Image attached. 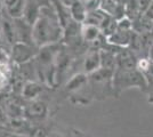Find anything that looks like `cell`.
Listing matches in <instances>:
<instances>
[{
  "label": "cell",
  "mask_w": 153,
  "mask_h": 137,
  "mask_svg": "<svg viewBox=\"0 0 153 137\" xmlns=\"http://www.w3.org/2000/svg\"><path fill=\"white\" fill-rule=\"evenodd\" d=\"M0 42L4 44V41H2V30H1V25H0Z\"/></svg>",
  "instance_id": "26"
},
{
  "label": "cell",
  "mask_w": 153,
  "mask_h": 137,
  "mask_svg": "<svg viewBox=\"0 0 153 137\" xmlns=\"http://www.w3.org/2000/svg\"><path fill=\"white\" fill-rule=\"evenodd\" d=\"M69 12H70V16L72 17V20L78 22L79 24H82L88 14L87 7L81 0H76L72 6L69 7Z\"/></svg>",
  "instance_id": "7"
},
{
  "label": "cell",
  "mask_w": 153,
  "mask_h": 137,
  "mask_svg": "<svg viewBox=\"0 0 153 137\" xmlns=\"http://www.w3.org/2000/svg\"><path fill=\"white\" fill-rule=\"evenodd\" d=\"M153 0H138V5H140V12L144 14L146 12V9L149 8V6L151 5Z\"/></svg>",
  "instance_id": "18"
},
{
  "label": "cell",
  "mask_w": 153,
  "mask_h": 137,
  "mask_svg": "<svg viewBox=\"0 0 153 137\" xmlns=\"http://www.w3.org/2000/svg\"><path fill=\"white\" fill-rule=\"evenodd\" d=\"M145 15H146L149 19H151L153 21V1L151 2V5L149 6V8L146 9V12H145Z\"/></svg>",
  "instance_id": "20"
},
{
  "label": "cell",
  "mask_w": 153,
  "mask_h": 137,
  "mask_svg": "<svg viewBox=\"0 0 153 137\" xmlns=\"http://www.w3.org/2000/svg\"><path fill=\"white\" fill-rule=\"evenodd\" d=\"M152 56H153V47H152Z\"/></svg>",
  "instance_id": "28"
},
{
  "label": "cell",
  "mask_w": 153,
  "mask_h": 137,
  "mask_svg": "<svg viewBox=\"0 0 153 137\" xmlns=\"http://www.w3.org/2000/svg\"><path fill=\"white\" fill-rule=\"evenodd\" d=\"M8 127L14 131H23L27 128V122L24 117H12L9 118Z\"/></svg>",
  "instance_id": "11"
},
{
  "label": "cell",
  "mask_w": 153,
  "mask_h": 137,
  "mask_svg": "<svg viewBox=\"0 0 153 137\" xmlns=\"http://www.w3.org/2000/svg\"><path fill=\"white\" fill-rule=\"evenodd\" d=\"M115 1L120 5H126V2H127V0H115Z\"/></svg>",
  "instance_id": "25"
},
{
  "label": "cell",
  "mask_w": 153,
  "mask_h": 137,
  "mask_svg": "<svg viewBox=\"0 0 153 137\" xmlns=\"http://www.w3.org/2000/svg\"><path fill=\"white\" fill-rule=\"evenodd\" d=\"M47 137H64L61 133H57V131H54V133H51V134H48Z\"/></svg>",
  "instance_id": "22"
},
{
  "label": "cell",
  "mask_w": 153,
  "mask_h": 137,
  "mask_svg": "<svg viewBox=\"0 0 153 137\" xmlns=\"http://www.w3.org/2000/svg\"><path fill=\"white\" fill-rule=\"evenodd\" d=\"M59 1H61V4H62L63 6H65V7H68V8H69V7L72 6V5L76 2V0H59Z\"/></svg>",
  "instance_id": "21"
},
{
  "label": "cell",
  "mask_w": 153,
  "mask_h": 137,
  "mask_svg": "<svg viewBox=\"0 0 153 137\" xmlns=\"http://www.w3.org/2000/svg\"><path fill=\"white\" fill-rule=\"evenodd\" d=\"M138 66H140V70H143V71H147V70L150 69V66H151V63H150L147 59H140V63H138Z\"/></svg>",
  "instance_id": "19"
},
{
  "label": "cell",
  "mask_w": 153,
  "mask_h": 137,
  "mask_svg": "<svg viewBox=\"0 0 153 137\" xmlns=\"http://www.w3.org/2000/svg\"><path fill=\"white\" fill-rule=\"evenodd\" d=\"M36 46L25 42H16L12 46V62L14 64H24L36 57L37 49Z\"/></svg>",
  "instance_id": "2"
},
{
  "label": "cell",
  "mask_w": 153,
  "mask_h": 137,
  "mask_svg": "<svg viewBox=\"0 0 153 137\" xmlns=\"http://www.w3.org/2000/svg\"><path fill=\"white\" fill-rule=\"evenodd\" d=\"M133 34L130 33L129 30H121V29H117L113 34L108 36V40L112 44L115 45H127L130 42Z\"/></svg>",
  "instance_id": "10"
},
{
  "label": "cell",
  "mask_w": 153,
  "mask_h": 137,
  "mask_svg": "<svg viewBox=\"0 0 153 137\" xmlns=\"http://www.w3.org/2000/svg\"><path fill=\"white\" fill-rule=\"evenodd\" d=\"M101 54V66L103 69H108V70H112L114 66L115 59L113 54L110 52H100Z\"/></svg>",
  "instance_id": "13"
},
{
  "label": "cell",
  "mask_w": 153,
  "mask_h": 137,
  "mask_svg": "<svg viewBox=\"0 0 153 137\" xmlns=\"http://www.w3.org/2000/svg\"><path fill=\"white\" fill-rule=\"evenodd\" d=\"M33 137H47V135H46L42 130H39V131H37V133L34 134V136H33Z\"/></svg>",
  "instance_id": "24"
},
{
  "label": "cell",
  "mask_w": 153,
  "mask_h": 137,
  "mask_svg": "<svg viewBox=\"0 0 153 137\" xmlns=\"http://www.w3.org/2000/svg\"><path fill=\"white\" fill-rule=\"evenodd\" d=\"M42 90H44V87L40 82L34 80H27L23 86L21 96L31 102V101H36L39 95L42 93Z\"/></svg>",
  "instance_id": "5"
},
{
  "label": "cell",
  "mask_w": 153,
  "mask_h": 137,
  "mask_svg": "<svg viewBox=\"0 0 153 137\" xmlns=\"http://www.w3.org/2000/svg\"><path fill=\"white\" fill-rule=\"evenodd\" d=\"M47 113V106L41 101H31L29 104L24 106V116L33 119L44 118Z\"/></svg>",
  "instance_id": "6"
},
{
  "label": "cell",
  "mask_w": 153,
  "mask_h": 137,
  "mask_svg": "<svg viewBox=\"0 0 153 137\" xmlns=\"http://www.w3.org/2000/svg\"><path fill=\"white\" fill-rule=\"evenodd\" d=\"M81 1H82L83 4L86 5V7L88 8V7H89V5H91V4H94V2H95L96 0H81ZM87 10H88V9H87Z\"/></svg>",
  "instance_id": "23"
},
{
  "label": "cell",
  "mask_w": 153,
  "mask_h": 137,
  "mask_svg": "<svg viewBox=\"0 0 153 137\" xmlns=\"http://www.w3.org/2000/svg\"><path fill=\"white\" fill-rule=\"evenodd\" d=\"M119 61H120L121 65L123 66L125 69H127V70L134 69V66H135L134 57L131 56V54L129 52L122 53L121 55H120V57H119Z\"/></svg>",
  "instance_id": "15"
},
{
  "label": "cell",
  "mask_w": 153,
  "mask_h": 137,
  "mask_svg": "<svg viewBox=\"0 0 153 137\" xmlns=\"http://www.w3.org/2000/svg\"><path fill=\"white\" fill-rule=\"evenodd\" d=\"M27 6V0H2L4 14L13 20L23 19Z\"/></svg>",
  "instance_id": "4"
},
{
  "label": "cell",
  "mask_w": 153,
  "mask_h": 137,
  "mask_svg": "<svg viewBox=\"0 0 153 137\" xmlns=\"http://www.w3.org/2000/svg\"><path fill=\"white\" fill-rule=\"evenodd\" d=\"M9 116L6 111L5 105L0 103V127H8Z\"/></svg>",
  "instance_id": "16"
},
{
  "label": "cell",
  "mask_w": 153,
  "mask_h": 137,
  "mask_svg": "<svg viewBox=\"0 0 153 137\" xmlns=\"http://www.w3.org/2000/svg\"><path fill=\"white\" fill-rule=\"evenodd\" d=\"M85 70L89 73H93L98 70L101 66V54L97 50H91L87 54L85 59Z\"/></svg>",
  "instance_id": "9"
},
{
  "label": "cell",
  "mask_w": 153,
  "mask_h": 137,
  "mask_svg": "<svg viewBox=\"0 0 153 137\" xmlns=\"http://www.w3.org/2000/svg\"><path fill=\"white\" fill-rule=\"evenodd\" d=\"M6 137H21L19 135H7Z\"/></svg>",
  "instance_id": "27"
},
{
  "label": "cell",
  "mask_w": 153,
  "mask_h": 137,
  "mask_svg": "<svg viewBox=\"0 0 153 137\" xmlns=\"http://www.w3.org/2000/svg\"><path fill=\"white\" fill-rule=\"evenodd\" d=\"M0 25L2 30V41L7 46L12 47L17 42V33H16V25L15 21L7 16L6 14H2V17L0 20Z\"/></svg>",
  "instance_id": "3"
},
{
  "label": "cell",
  "mask_w": 153,
  "mask_h": 137,
  "mask_svg": "<svg viewBox=\"0 0 153 137\" xmlns=\"http://www.w3.org/2000/svg\"><path fill=\"white\" fill-rule=\"evenodd\" d=\"M80 36L82 38L83 41L91 44L93 41L98 39L102 36V31L98 26L95 25H89V24H81L80 27Z\"/></svg>",
  "instance_id": "8"
},
{
  "label": "cell",
  "mask_w": 153,
  "mask_h": 137,
  "mask_svg": "<svg viewBox=\"0 0 153 137\" xmlns=\"http://www.w3.org/2000/svg\"><path fill=\"white\" fill-rule=\"evenodd\" d=\"M9 79L10 77L0 70V91H4L7 87H9Z\"/></svg>",
  "instance_id": "17"
},
{
  "label": "cell",
  "mask_w": 153,
  "mask_h": 137,
  "mask_svg": "<svg viewBox=\"0 0 153 137\" xmlns=\"http://www.w3.org/2000/svg\"><path fill=\"white\" fill-rule=\"evenodd\" d=\"M64 38V26L57 10L47 5H41L39 15L32 25V42L37 48L58 44Z\"/></svg>",
  "instance_id": "1"
},
{
  "label": "cell",
  "mask_w": 153,
  "mask_h": 137,
  "mask_svg": "<svg viewBox=\"0 0 153 137\" xmlns=\"http://www.w3.org/2000/svg\"><path fill=\"white\" fill-rule=\"evenodd\" d=\"M85 81H86V76H85V74H76V76L72 77V78L68 81L66 88H68L69 90H74L76 88L81 87V86L85 84Z\"/></svg>",
  "instance_id": "14"
},
{
  "label": "cell",
  "mask_w": 153,
  "mask_h": 137,
  "mask_svg": "<svg viewBox=\"0 0 153 137\" xmlns=\"http://www.w3.org/2000/svg\"><path fill=\"white\" fill-rule=\"evenodd\" d=\"M12 63V47L0 42V65H9Z\"/></svg>",
  "instance_id": "12"
}]
</instances>
